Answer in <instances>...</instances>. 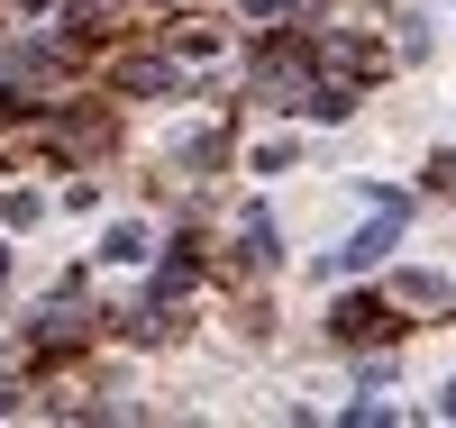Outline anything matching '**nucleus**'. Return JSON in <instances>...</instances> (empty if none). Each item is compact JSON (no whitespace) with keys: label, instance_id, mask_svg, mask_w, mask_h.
Returning a JSON list of instances; mask_svg holds the SVG:
<instances>
[{"label":"nucleus","instance_id":"1","mask_svg":"<svg viewBox=\"0 0 456 428\" xmlns=\"http://www.w3.org/2000/svg\"><path fill=\"white\" fill-rule=\"evenodd\" d=\"M101 255H110V264H146V219H119V228L101 238Z\"/></svg>","mask_w":456,"mask_h":428},{"label":"nucleus","instance_id":"2","mask_svg":"<svg viewBox=\"0 0 456 428\" xmlns=\"http://www.w3.org/2000/svg\"><path fill=\"white\" fill-rule=\"evenodd\" d=\"M37 210H46L37 191H10V201H0V219H10V228H37Z\"/></svg>","mask_w":456,"mask_h":428},{"label":"nucleus","instance_id":"3","mask_svg":"<svg viewBox=\"0 0 456 428\" xmlns=\"http://www.w3.org/2000/svg\"><path fill=\"white\" fill-rule=\"evenodd\" d=\"M438 410H447V419H456V383H447V392H438Z\"/></svg>","mask_w":456,"mask_h":428}]
</instances>
